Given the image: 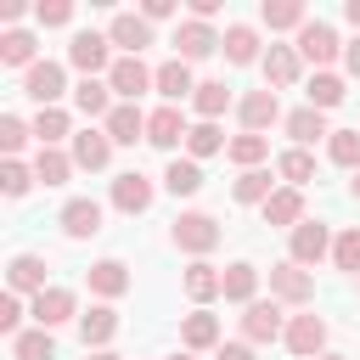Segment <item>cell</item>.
<instances>
[{
  "label": "cell",
  "mask_w": 360,
  "mask_h": 360,
  "mask_svg": "<svg viewBox=\"0 0 360 360\" xmlns=\"http://www.w3.org/2000/svg\"><path fill=\"white\" fill-rule=\"evenodd\" d=\"M107 45H112L107 34H73V45H68V62H73L84 79H96V73L107 68ZM107 73H112V68H107Z\"/></svg>",
  "instance_id": "1"
},
{
  "label": "cell",
  "mask_w": 360,
  "mask_h": 360,
  "mask_svg": "<svg viewBox=\"0 0 360 360\" xmlns=\"http://www.w3.org/2000/svg\"><path fill=\"white\" fill-rule=\"evenodd\" d=\"M174 242H180L186 253H208V248H219V225H214L208 214H180V219H174Z\"/></svg>",
  "instance_id": "2"
},
{
  "label": "cell",
  "mask_w": 360,
  "mask_h": 360,
  "mask_svg": "<svg viewBox=\"0 0 360 360\" xmlns=\"http://www.w3.org/2000/svg\"><path fill=\"white\" fill-rule=\"evenodd\" d=\"M338 51H343V45H338V34H332L326 22H304V28H298V56H304V62L326 68Z\"/></svg>",
  "instance_id": "3"
},
{
  "label": "cell",
  "mask_w": 360,
  "mask_h": 360,
  "mask_svg": "<svg viewBox=\"0 0 360 360\" xmlns=\"http://www.w3.org/2000/svg\"><path fill=\"white\" fill-rule=\"evenodd\" d=\"M107 84H112L124 101H135L146 84H158V73H146V62H141V56H118V62H112V73H107Z\"/></svg>",
  "instance_id": "4"
},
{
  "label": "cell",
  "mask_w": 360,
  "mask_h": 360,
  "mask_svg": "<svg viewBox=\"0 0 360 360\" xmlns=\"http://www.w3.org/2000/svg\"><path fill=\"white\" fill-rule=\"evenodd\" d=\"M112 208H124V214H146V208H152V180L135 174V169L118 174V180H112Z\"/></svg>",
  "instance_id": "5"
},
{
  "label": "cell",
  "mask_w": 360,
  "mask_h": 360,
  "mask_svg": "<svg viewBox=\"0 0 360 360\" xmlns=\"http://www.w3.org/2000/svg\"><path fill=\"white\" fill-rule=\"evenodd\" d=\"M270 292L287 298V304H309L315 298V281L304 276V264H276L270 270Z\"/></svg>",
  "instance_id": "6"
},
{
  "label": "cell",
  "mask_w": 360,
  "mask_h": 360,
  "mask_svg": "<svg viewBox=\"0 0 360 360\" xmlns=\"http://www.w3.org/2000/svg\"><path fill=\"white\" fill-rule=\"evenodd\" d=\"M107 39H112V45H124L129 56H141V45H152V22H146V17H135V11H118V17H112V28H107Z\"/></svg>",
  "instance_id": "7"
},
{
  "label": "cell",
  "mask_w": 360,
  "mask_h": 360,
  "mask_svg": "<svg viewBox=\"0 0 360 360\" xmlns=\"http://www.w3.org/2000/svg\"><path fill=\"white\" fill-rule=\"evenodd\" d=\"M146 135V118H141V107L135 101H118L112 112H107V141H118V146H135Z\"/></svg>",
  "instance_id": "8"
},
{
  "label": "cell",
  "mask_w": 360,
  "mask_h": 360,
  "mask_svg": "<svg viewBox=\"0 0 360 360\" xmlns=\"http://www.w3.org/2000/svg\"><path fill=\"white\" fill-rule=\"evenodd\" d=\"M321 259H326V225L321 219L292 225V264H321Z\"/></svg>",
  "instance_id": "9"
},
{
  "label": "cell",
  "mask_w": 360,
  "mask_h": 360,
  "mask_svg": "<svg viewBox=\"0 0 360 360\" xmlns=\"http://www.w3.org/2000/svg\"><path fill=\"white\" fill-rule=\"evenodd\" d=\"M214 45H219V39H214V28H208V22H197V17L174 28V51H180V62H197V56H208Z\"/></svg>",
  "instance_id": "10"
},
{
  "label": "cell",
  "mask_w": 360,
  "mask_h": 360,
  "mask_svg": "<svg viewBox=\"0 0 360 360\" xmlns=\"http://www.w3.org/2000/svg\"><path fill=\"white\" fill-rule=\"evenodd\" d=\"M186 135H191V129H186L180 107H158V112L146 118V141H152V146H163V152H169L174 141H186Z\"/></svg>",
  "instance_id": "11"
},
{
  "label": "cell",
  "mask_w": 360,
  "mask_h": 360,
  "mask_svg": "<svg viewBox=\"0 0 360 360\" xmlns=\"http://www.w3.org/2000/svg\"><path fill=\"white\" fill-rule=\"evenodd\" d=\"M22 90H28L39 107H51V101L62 96V68H56V62H34L28 79H22Z\"/></svg>",
  "instance_id": "12"
},
{
  "label": "cell",
  "mask_w": 360,
  "mask_h": 360,
  "mask_svg": "<svg viewBox=\"0 0 360 360\" xmlns=\"http://www.w3.org/2000/svg\"><path fill=\"white\" fill-rule=\"evenodd\" d=\"M276 118H281L276 90H253V96H242V124H248V135H259V129L276 124Z\"/></svg>",
  "instance_id": "13"
},
{
  "label": "cell",
  "mask_w": 360,
  "mask_h": 360,
  "mask_svg": "<svg viewBox=\"0 0 360 360\" xmlns=\"http://www.w3.org/2000/svg\"><path fill=\"white\" fill-rule=\"evenodd\" d=\"M62 231H68V236H96V231H101V202L73 197V202L62 208Z\"/></svg>",
  "instance_id": "14"
},
{
  "label": "cell",
  "mask_w": 360,
  "mask_h": 360,
  "mask_svg": "<svg viewBox=\"0 0 360 360\" xmlns=\"http://www.w3.org/2000/svg\"><path fill=\"white\" fill-rule=\"evenodd\" d=\"M68 315H73V292H62V287H45V292L34 298V321H39V332L62 326Z\"/></svg>",
  "instance_id": "15"
},
{
  "label": "cell",
  "mask_w": 360,
  "mask_h": 360,
  "mask_svg": "<svg viewBox=\"0 0 360 360\" xmlns=\"http://www.w3.org/2000/svg\"><path fill=\"white\" fill-rule=\"evenodd\" d=\"M321 343H326V321L321 315H298L287 326V349L292 354H321Z\"/></svg>",
  "instance_id": "16"
},
{
  "label": "cell",
  "mask_w": 360,
  "mask_h": 360,
  "mask_svg": "<svg viewBox=\"0 0 360 360\" xmlns=\"http://www.w3.org/2000/svg\"><path fill=\"white\" fill-rule=\"evenodd\" d=\"M107 158H112V141H107L101 129L73 135V163H79V169H107Z\"/></svg>",
  "instance_id": "17"
},
{
  "label": "cell",
  "mask_w": 360,
  "mask_h": 360,
  "mask_svg": "<svg viewBox=\"0 0 360 360\" xmlns=\"http://www.w3.org/2000/svg\"><path fill=\"white\" fill-rule=\"evenodd\" d=\"M242 332H248V343H270V338L281 332V309H276V304H248Z\"/></svg>",
  "instance_id": "18"
},
{
  "label": "cell",
  "mask_w": 360,
  "mask_h": 360,
  "mask_svg": "<svg viewBox=\"0 0 360 360\" xmlns=\"http://www.w3.org/2000/svg\"><path fill=\"white\" fill-rule=\"evenodd\" d=\"M158 90L169 96V107H174V101H186V96H197V84H191V68H186L180 56H174V62H163V68H158Z\"/></svg>",
  "instance_id": "19"
},
{
  "label": "cell",
  "mask_w": 360,
  "mask_h": 360,
  "mask_svg": "<svg viewBox=\"0 0 360 360\" xmlns=\"http://www.w3.org/2000/svg\"><path fill=\"white\" fill-rule=\"evenodd\" d=\"M6 276H11V287H17V292H34V298L45 292V259H34V253H17Z\"/></svg>",
  "instance_id": "20"
},
{
  "label": "cell",
  "mask_w": 360,
  "mask_h": 360,
  "mask_svg": "<svg viewBox=\"0 0 360 360\" xmlns=\"http://www.w3.org/2000/svg\"><path fill=\"white\" fill-rule=\"evenodd\" d=\"M84 276H90V287H96L101 298H118V292L129 287V270H124L118 259H96V264L84 270Z\"/></svg>",
  "instance_id": "21"
},
{
  "label": "cell",
  "mask_w": 360,
  "mask_h": 360,
  "mask_svg": "<svg viewBox=\"0 0 360 360\" xmlns=\"http://www.w3.org/2000/svg\"><path fill=\"white\" fill-rule=\"evenodd\" d=\"M264 225H304V197L287 186V191H276L270 202H264Z\"/></svg>",
  "instance_id": "22"
},
{
  "label": "cell",
  "mask_w": 360,
  "mask_h": 360,
  "mask_svg": "<svg viewBox=\"0 0 360 360\" xmlns=\"http://www.w3.org/2000/svg\"><path fill=\"white\" fill-rule=\"evenodd\" d=\"M79 332H84V349H101V343L118 332V315H112L107 304H96L90 315H79Z\"/></svg>",
  "instance_id": "23"
},
{
  "label": "cell",
  "mask_w": 360,
  "mask_h": 360,
  "mask_svg": "<svg viewBox=\"0 0 360 360\" xmlns=\"http://www.w3.org/2000/svg\"><path fill=\"white\" fill-rule=\"evenodd\" d=\"M73 174V158H62L56 146H39V158H34V180L39 186H62Z\"/></svg>",
  "instance_id": "24"
},
{
  "label": "cell",
  "mask_w": 360,
  "mask_h": 360,
  "mask_svg": "<svg viewBox=\"0 0 360 360\" xmlns=\"http://www.w3.org/2000/svg\"><path fill=\"white\" fill-rule=\"evenodd\" d=\"M163 186H169V191H174V197H191V191H197V186H202V169H197V163H191V158H174V163H169V169H163Z\"/></svg>",
  "instance_id": "25"
},
{
  "label": "cell",
  "mask_w": 360,
  "mask_h": 360,
  "mask_svg": "<svg viewBox=\"0 0 360 360\" xmlns=\"http://www.w3.org/2000/svg\"><path fill=\"white\" fill-rule=\"evenodd\" d=\"M186 292H191L197 304H208L214 292H225V276H219L214 264H191V270H186Z\"/></svg>",
  "instance_id": "26"
},
{
  "label": "cell",
  "mask_w": 360,
  "mask_h": 360,
  "mask_svg": "<svg viewBox=\"0 0 360 360\" xmlns=\"http://www.w3.org/2000/svg\"><path fill=\"white\" fill-rule=\"evenodd\" d=\"M107 90H112V84H101V79H79V90H73L79 112H84V118H101V112H112V107H107Z\"/></svg>",
  "instance_id": "27"
},
{
  "label": "cell",
  "mask_w": 360,
  "mask_h": 360,
  "mask_svg": "<svg viewBox=\"0 0 360 360\" xmlns=\"http://www.w3.org/2000/svg\"><path fill=\"white\" fill-rule=\"evenodd\" d=\"M253 287H259V270L253 264H231L225 270V298L231 304H253Z\"/></svg>",
  "instance_id": "28"
},
{
  "label": "cell",
  "mask_w": 360,
  "mask_h": 360,
  "mask_svg": "<svg viewBox=\"0 0 360 360\" xmlns=\"http://www.w3.org/2000/svg\"><path fill=\"white\" fill-rule=\"evenodd\" d=\"M219 45H225V56H231V62H253V56H259V34H253V28H242V22H236V28H225V39H219Z\"/></svg>",
  "instance_id": "29"
},
{
  "label": "cell",
  "mask_w": 360,
  "mask_h": 360,
  "mask_svg": "<svg viewBox=\"0 0 360 360\" xmlns=\"http://www.w3.org/2000/svg\"><path fill=\"white\" fill-rule=\"evenodd\" d=\"M264 79H270V84H292V79H298V56H292L287 45H270V56H264Z\"/></svg>",
  "instance_id": "30"
},
{
  "label": "cell",
  "mask_w": 360,
  "mask_h": 360,
  "mask_svg": "<svg viewBox=\"0 0 360 360\" xmlns=\"http://www.w3.org/2000/svg\"><path fill=\"white\" fill-rule=\"evenodd\" d=\"M191 101H197V112H202V124H214V118L225 112V101H231V90H225L219 79H208V84H197V96H191Z\"/></svg>",
  "instance_id": "31"
},
{
  "label": "cell",
  "mask_w": 360,
  "mask_h": 360,
  "mask_svg": "<svg viewBox=\"0 0 360 360\" xmlns=\"http://www.w3.org/2000/svg\"><path fill=\"white\" fill-rule=\"evenodd\" d=\"M180 338H186V349H214L219 343V321L214 315H186V332Z\"/></svg>",
  "instance_id": "32"
},
{
  "label": "cell",
  "mask_w": 360,
  "mask_h": 360,
  "mask_svg": "<svg viewBox=\"0 0 360 360\" xmlns=\"http://www.w3.org/2000/svg\"><path fill=\"white\" fill-rule=\"evenodd\" d=\"M338 101H343V79L315 73V79H309V107H315V112H326V107H338Z\"/></svg>",
  "instance_id": "33"
},
{
  "label": "cell",
  "mask_w": 360,
  "mask_h": 360,
  "mask_svg": "<svg viewBox=\"0 0 360 360\" xmlns=\"http://www.w3.org/2000/svg\"><path fill=\"white\" fill-rule=\"evenodd\" d=\"M34 135H39V146H56V141L68 135V112H62V107H39V118H34Z\"/></svg>",
  "instance_id": "34"
},
{
  "label": "cell",
  "mask_w": 360,
  "mask_h": 360,
  "mask_svg": "<svg viewBox=\"0 0 360 360\" xmlns=\"http://www.w3.org/2000/svg\"><path fill=\"white\" fill-rule=\"evenodd\" d=\"M287 129H292V141H304V146H309V141H321V135H326V118H321L315 107H298V112L287 118Z\"/></svg>",
  "instance_id": "35"
},
{
  "label": "cell",
  "mask_w": 360,
  "mask_h": 360,
  "mask_svg": "<svg viewBox=\"0 0 360 360\" xmlns=\"http://www.w3.org/2000/svg\"><path fill=\"white\" fill-rule=\"evenodd\" d=\"M326 152H332V163H343V169H360V129H338V135L326 141Z\"/></svg>",
  "instance_id": "36"
},
{
  "label": "cell",
  "mask_w": 360,
  "mask_h": 360,
  "mask_svg": "<svg viewBox=\"0 0 360 360\" xmlns=\"http://www.w3.org/2000/svg\"><path fill=\"white\" fill-rule=\"evenodd\" d=\"M264 152H270V141H264V135H236V141H231V163H242V169L264 163Z\"/></svg>",
  "instance_id": "37"
},
{
  "label": "cell",
  "mask_w": 360,
  "mask_h": 360,
  "mask_svg": "<svg viewBox=\"0 0 360 360\" xmlns=\"http://www.w3.org/2000/svg\"><path fill=\"white\" fill-rule=\"evenodd\" d=\"M276 169H281V180L298 191V186L315 174V158H309V152H281V163H276Z\"/></svg>",
  "instance_id": "38"
},
{
  "label": "cell",
  "mask_w": 360,
  "mask_h": 360,
  "mask_svg": "<svg viewBox=\"0 0 360 360\" xmlns=\"http://www.w3.org/2000/svg\"><path fill=\"white\" fill-rule=\"evenodd\" d=\"M276 191H270V174L264 169H248L242 180H236V202H270Z\"/></svg>",
  "instance_id": "39"
},
{
  "label": "cell",
  "mask_w": 360,
  "mask_h": 360,
  "mask_svg": "<svg viewBox=\"0 0 360 360\" xmlns=\"http://www.w3.org/2000/svg\"><path fill=\"white\" fill-rule=\"evenodd\" d=\"M264 22L270 28H304V6L298 0H276V6L264 0Z\"/></svg>",
  "instance_id": "40"
},
{
  "label": "cell",
  "mask_w": 360,
  "mask_h": 360,
  "mask_svg": "<svg viewBox=\"0 0 360 360\" xmlns=\"http://www.w3.org/2000/svg\"><path fill=\"white\" fill-rule=\"evenodd\" d=\"M0 62H34V34H22V28L0 34Z\"/></svg>",
  "instance_id": "41"
},
{
  "label": "cell",
  "mask_w": 360,
  "mask_h": 360,
  "mask_svg": "<svg viewBox=\"0 0 360 360\" xmlns=\"http://www.w3.org/2000/svg\"><path fill=\"white\" fill-rule=\"evenodd\" d=\"M186 146H191V158H214V152L225 146V135H219V124H197V129L186 135Z\"/></svg>",
  "instance_id": "42"
},
{
  "label": "cell",
  "mask_w": 360,
  "mask_h": 360,
  "mask_svg": "<svg viewBox=\"0 0 360 360\" xmlns=\"http://www.w3.org/2000/svg\"><path fill=\"white\" fill-rule=\"evenodd\" d=\"M332 259H338V270H349V276H360V225L338 236V248H332Z\"/></svg>",
  "instance_id": "43"
},
{
  "label": "cell",
  "mask_w": 360,
  "mask_h": 360,
  "mask_svg": "<svg viewBox=\"0 0 360 360\" xmlns=\"http://www.w3.org/2000/svg\"><path fill=\"white\" fill-rule=\"evenodd\" d=\"M17 360H56L51 332H22V338H17Z\"/></svg>",
  "instance_id": "44"
},
{
  "label": "cell",
  "mask_w": 360,
  "mask_h": 360,
  "mask_svg": "<svg viewBox=\"0 0 360 360\" xmlns=\"http://www.w3.org/2000/svg\"><path fill=\"white\" fill-rule=\"evenodd\" d=\"M28 180H34V174H28L22 163H6V169H0V186H6V197H22V191H28Z\"/></svg>",
  "instance_id": "45"
},
{
  "label": "cell",
  "mask_w": 360,
  "mask_h": 360,
  "mask_svg": "<svg viewBox=\"0 0 360 360\" xmlns=\"http://www.w3.org/2000/svg\"><path fill=\"white\" fill-rule=\"evenodd\" d=\"M34 17H39L45 28H56V22H68V17H73V6H68V0H39V11H34Z\"/></svg>",
  "instance_id": "46"
},
{
  "label": "cell",
  "mask_w": 360,
  "mask_h": 360,
  "mask_svg": "<svg viewBox=\"0 0 360 360\" xmlns=\"http://www.w3.org/2000/svg\"><path fill=\"white\" fill-rule=\"evenodd\" d=\"M22 141H28V129H22L17 118H0V146H6V152H17Z\"/></svg>",
  "instance_id": "47"
},
{
  "label": "cell",
  "mask_w": 360,
  "mask_h": 360,
  "mask_svg": "<svg viewBox=\"0 0 360 360\" xmlns=\"http://www.w3.org/2000/svg\"><path fill=\"white\" fill-rule=\"evenodd\" d=\"M17 321H22V309H17V298H6L0 304V332H17Z\"/></svg>",
  "instance_id": "48"
},
{
  "label": "cell",
  "mask_w": 360,
  "mask_h": 360,
  "mask_svg": "<svg viewBox=\"0 0 360 360\" xmlns=\"http://www.w3.org/2000/svg\"><path fill=\"white\" fill-rule=\"evenodd\" d=\"M219 360H253L248 343H219Z\"/></svg>",
  "instance_id": "49"
},
{
  "label": "cell",
  "mask_w": 360,
  "mask_h": 360,
  "mask_svg": "<svg viewBox=\"0 0 360 360\" xmlns=\"http://www.w3.org/2000/svg\"><path fill=\"white\" fill-rule=\"evenodd\" d=\"M174 11V0H146V22H158V17H169Z\"/></svg>",
  "instance_id": "50"
},
{
  "label": "cell",
  "mask_w": 360,
  "mask_h": 360,
  "mask_svg": "<svg viewBox=\"0 0 360 360\" xmlns=\"http://www.w3.org/2000/svg\"><path fill=\"white\" fill-rule=\"evenodd\" d=\"M214 11H219V0H191V17H197V22H208Z\"/></svg>",
  "instance_id": "51"
},
{
  "label": "cell",
  "mask_w": 360,
  "mask_h": 360,
  "mask_svg": "<svg viewBox=\"0 0 360 360\" xmlns=\"http://www.w3.org/2000/svg\"><path fill=\"white\" fill-rule=\"evenodd\" d=\"M343 62H349V73L360 79V39H349V45H343Z\"/></svg>",
  "instance_id": "52"
},
{
  "label": "cell",
  "mask_w": 360,
  "mask_h": 360,
  "mask_svg": "<svg viewBox=\"0 0 360 360\" xmlns=\"http://www.w3.org/2000/svg\"><path fill=\"white\" fill-rule=\"evenodd\" d=\"M343 17H349V22L360 28V0H349V6H343Z\"/></svg>",
  "instance_id": "53"
},
{
  "label": "cell",
  "mask_w": 360,
  "mask_h": 360,
  "mask_svg": "<svg viewBox=\"0 0 360 360\" xmlns=\"http://www.w3.org/2000/svg\"><path fill=\"white\" fill-rule=\"evenodd\" d=\"M90 360H118V354L112 349H90Z\"/></svg>",
  "instance_id": "54"
},
{
  "label": "cell",
  "mask_w": 360,
  "mask_h": 360,
  "mask_svg": "<svg viewBox=\"0 0 360 360\" xmlns=\"http://www.w3.org/2000/svg\"><path fill=\"white\" fill-rule=\"evenodd\" d=\"M315 360H343V354H315Z\"/></svg>",
  "instance_id": "55"
},
{
  "label": "cell",
  "mask_w": 360,
  "mask_h": 360,
  "mask_svg": "<svg viewBox=\"0 0 360 360\" xmlns=\"http://www.w3.org/2000/svg\"><path fill=\"white\" fill-rule=\"evenodd\" d=\"M354 197H360V169H354Z\"/></svg>",
  "instance_id": "56"
},
{
  "label": "cell",
  "mask_w": 360,
  "mask_h": 360,
  "mask_svg": "<svg viewBox=\"0 0 360 360\" xmlns=\"http://www.w3.org/2000/svg\"><path fill=\"white\" fill-rule=\"evenodd\" d=\"M174 360H191V354H174Z\"/></svg>",
  "instance_id": "57"
}]
</instances>
